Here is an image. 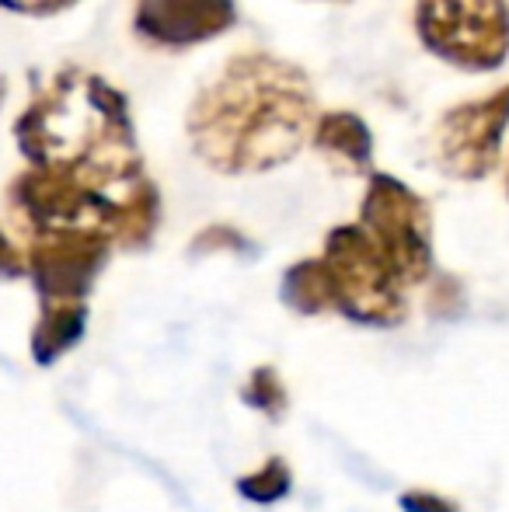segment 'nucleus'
Returning <instances> with one entry per match:
<instances>
[{
	"label": "nucleus",
	"instance_id": "f257e3e1",
	"mask_svg": "<svg viewBox=\"0 0 509 512\" xmlns=\"http://www.w3.org/2000/svg\"><path fill=\"white\" fill-rule=\"evenodd\" d=\"M318 112L304 67L272 53H238L196 91L185 136L196 161L217 175H265L297 161Z\"/></svg>",
	"mask_w": 509,
	"mask_h": 512
},
{
	"label": "nucleus",
	"instance_id": "f03ea898",
	"mask_svg": "<svg viewBox=\"0 0 509 512\" xmlns=\"http://www.w3.org/2000/svg\"><path fill=\"white\" fill-rule=\"evenodd\" d=\"M28 168L70 175L105 192H126L147 175L126 91L88 67L49 74L11 126Z\"/></svg>",
	"mask_w": 509,
	"mask_h": 512
},
{
	"label": "nucleus",
	"instance_id": "7ed1b4c3",
	"mask_svg": "<svg viewBox=\"0 0 509 512\" xmlns=\"http://www.w3.org/2000/svg\"><path fill=\"white\" fill-rule=\"evenodd\" d=\"M419 46L461 74H496L509 60V0H415Z\"/></svg>",
	"mask_w": 509,
	"mask_h": 512
},
{
	"label": "nucleus",
	"instance_id": "20e7f679",
	"mask_svg": "<svg viewBox=\"0 0 509 512\" xmlns=\"http://www.w3.org/2000/svg\"><path fill=\"white\" fill-rule=\"evenodd\" d=\"M321 262L332 279L335 310L356 324L394 328L405 321V283L394 276L384 251L370 241L360 223H339L328 230Z\"/></svg>",
	"mask_w": 509,
	"mask_h": 512
},
{
	"label": "nucleus",
	"instance_id": "39448f33",
	"mask_svg": "<svg viewBox=\"0 0 509 512\" xmlns=\"http://www.w3.org/2000/svg\"><path fill=\"white\" fill-rule=\"evenodd\" d=\"M126 192H105L88 182H77L70 175H56V171L28 168L25 164V171H18L11 178V185H7V209H11L14 223L25 234L95 230V234H105L116 244Z\"/></svg>",
	"mask_w": 509,
	"mask_h": 512
},
{
	"label": "nucleus",
	"instance_id": "423d86ee",
	"mask_svg": "<svg viewBox=\"0 0 509 512\" xmlns=\"http://www.w3.org/2000/svg\"><path fill=\"white\" fill-rule=\"evenodd\" d=\"M356 223L384 251L405 290L433 276V213L412 185L374 168L367 175Z\"/></svg>",
	"mask_w": 509,
	"mask_h": 512
},
{
	"label": "nucleus",
	"instance_id": "0eeeda50",
	"mask_svg": "<svg viewBox=\"0 0 509 512\" xmlns=\"http://www.w3.org/2000/svg\"><path fill=\"white\" fill-rule=\"evenodd\" d=\"M509 129V84L471 102L450 105L433 126V161L457 182H482L503 161Z\"/></svg>",
	"mask_w": 509,
	"mask_h": 512
},
{
	"label": "nucleus",
	"instance_id": "6e6552de",
	"mask_svg": "<svg viewBox=\"0 0 509 512\" xmlns=\"http://www.w3.org/2000/svg\"><path fill=\"white\" fill-rule=\"evenodd\" d=\"M112 251L116 244L95 230L28 234L25 276L32 279L39 304H88Z\"/></svg>",
	"mask_w": 509,
	"mask_h": 512
},
{
	"label": "nucleus",
	"instance_id": "1a4fd4ad",
	"mask_svg": "<svg viewBox=\"0 0 509 512\" xmlns=\"http://www.w3.org/2000/svg\"><path fill=\"white\" fill-rule=\"evenodd\" d=\"M238 25V0H136L133 32L154 49H196Z\"/></svg>",
	"mask_w": 509,
	"mask_h": 512
},
{
	"label": "nucleus",
	"instance_id": "9d476101",
	"mask_svg": "<svg viewBox=\"0 0 509 512\" xmlns=\"http://www.w3.org/2000/svg\"><path fill=\"white\" fill-rule=\"evenodd\" d=\"M307 147L318 150L328 161V168L339 175L367 178L374 171V129L367 126L360 112H349V108L318 112Z\"/></svg>",
	"mask_w": 509,
	"mask_h": 512
},
{
	"label": "nucleus",
	"instance_id": "9b49d317",
	"mask_svg": "<svg viewBox=\"0 0 509 512\" xmlns=\"http://www.w3.org/2000/svg\"><path fill=\"white\" fill-rule=\"evenodd\" d=\"M88 331V304H42V314L32 328V359L53 366L63 359Z\"/></svg>",
	"mask_w": 509,
	"mask_h": 512
},
{
	"label": "nucleus",
	"instance_id": "f8f14e48",
	"mask_svg": "<svg viewBox=\"0 0 509 512\" xmlns=\"http://www.w3.org/2000/svg\"><path fill=\"white\" fill-rule=\"evenodd\" d=\"M157 227H161V189L150 175H143L123 199V216H119L116 230V248L140 251L154 241Z\"/></svg>",
	"mask_w": 509,
	"mask_h": 512
},
{
	"label": "nucleus",
	"instance_id": "ddd939ff",
	"mask_svg": "<svg viewBox=\"0 0 509 512\" xmlns=\"http://www.w3.org/2000/svg\"><path fill=\"white\" fill-rule=\"evenodd\" d=\"M283 304L293 307L297 314H325V310H335V297H332V279H328V269L321 258H304V262L290 265L283 272Z\"/></svg>",
	"mask_w": 509,
	"mask_h": 512
},
{
	"label": "nucleus",
	"instance_id": "4468645a",
	"mask_svg": "<svg viewBox=\"0 0 509 512\" xmlns=\"http://www.w3.org/2000/svg\"><path fill=\"white\" fill-rule=\"evenodd\" d=\"M290 485L293 481L283 460H269V464H262L255 474H245V478L238 481V492L252 502H279L290 492Z\"/></svg>",
	"mask_w": 509,
	"mask_h": 512
},
{
	"label": "nucleus",
	"instance_id": "2eb2a0df",
	"mask_svg": "<svg viewBox=\"0 0 509 512\" xmlns=\"http://www.w3.org/2000/svg\"><path fill=\"white\" fill-rule=\"evenodd\" d=\"M245 401L252 408L265 411L269 418L283 415V408H286V387H283V380H279V373L272 370V366H262V370H255L252 377H248Z\"/></svg>",
	"mask_w": 509,
	"mask_h": 512
},
{
	"label": "nucleus",
	"instance_id": "dca6fc26",
	"mask_svg": "<svg viewBox=\"0 0 509 512\" xmlns=\"http://www.w3.org/2000/svg\"><path fill=\"white\" fill-rule=\"evenodd\" d=\"M81 0H0V11L21 14V18H56Z\"/></svg>",
	"mask_w": 509,
	"mask_h": 512
},
{
	"label": "nucleus",
	"instance_id": "f3484780",
	"mask_svg": "<svg viewBox=\"0 0 509 512\" xmlns=\"http://www.w3.org/2000/svg\"><path fill=\"white\" fill-rule=\"evenodd\" d=\"M0 276L4 279H21L25 276V251L0 230Z\"/></svg>",
	"mask_w": 509,
	"mask_h": 512
},
{
	"label": "nucleus",
	"instance_id": "a211bd4d",
	"mask_svg": "<svg viewBox=\"0 0 509 512\" xmlns=\"http://www.w3.org/2000/svg\"><path fill=\"white\" fill-rule=\"evenodd\" d=\"M401 509L405 512H457L447 499H440V495H433V492H408L405 499H401Z\"/></svg>",
	"mask_w": 509,
	"mask_h": 512
},
{
	"label": "nucleus",
	"instance_id": "6ab92c4d",
	"mask_svg": "<svg viewBox=\"0 0 509 512\" xmlns=\"http://www.w3.org/2000/svg\"><path fill=\"white\" fill-rule=\"evenodd\" d=\"M238 244H241V237L227 227H210L206 234L196 237V248H206V251H213V248H231L234 251Z\"/></svg>",
	"mask_w": 509,
	"mask_h": 512
},
{
	"label": "nucleus",
	"instance_id": "aec40b11",
	"mask_svg": "<svg viewBox=\"0 0 509 512\" xmlns=\"http://www.w3.org/2000/svg\"><path fill=\"white\" fill-rule=\"evenodd\" d=\"M506 196H509V161H506Z\"/></svg>",
	"mask_w": 509,
	"mask_h": 512
},
{
	"label": "nucleus",
	"instance_id": "412c9836",
	"mask_svg": "<svg viewBox=\"0 0 509 512\" xmlns=\"http://www.w3.org/2000/svg\"><path fill=\"white\" fill-rule=\"evenodd\" d=\"M335 4H346V0H335Z\"/></svg>",
	"mask_w": 509,
	"mask_h": 512
}]
</instances>
